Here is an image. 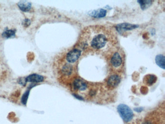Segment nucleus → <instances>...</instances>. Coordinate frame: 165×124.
<instances>
[{
    "mask_svg": "<svg viewBox=\"0 0 165 124\" xmlns=\"http://www.w3.org/2000/svg\"><path fill=\"white\" fill-rule=\"evenodd\" d=\"M157 80V77L154 75L148 74L147 75L145 76L143 81L144 83L149 86H151L154 84Z\"/></svg>",
    "mask_w": 165,
    "mask_h": 124,
    "instance_id": "1a4fd4ad",
    "label": "nucleus"
},
{
    "mask_svg": "<svg viewBox=\"0 0 165 124\" xmlns=\"http://www.w3.org/2000/svg\"><path fill=\"white\" fill-rule=\"evenodd\" d=\"M15 32L13 30H8L3 32V36L5 38H10L15 36Z\"/></svg>",
    "mask_w": 165,
    "mask_h": 124,
    "instance_id": "2eb2a0df",
    "label": "nucleus"
},
{
    "mask_svg": "<svg viewBox=\"0 0 165 124\" xmlns=\"http://www.w3.org/2000/svg\"><path fill=\"white\" fill-rule=\"evenodd\" d=\"M107 14V11L103 9H100L95 10V11L92 12L90 14V15L93 17H96V18H100V17H103L106 16Z\"/></svg>",
    "mask_w": 165,
    "mask_h": 124,
    "instance_id": "f8f14e48",
    "label": "nucleus"
},
{
    "mask_svg": "<svg viewBox=\"0 0 165 124\" xmlns=\"http://www.w3.org/2000/svg\"><path fill=\"white\" fill-rule=\"evenodd\" d=\"M75 70L74 69V68L72 66L69 64H66L63 66L62 69L63 74L66 76H70L73 73L75 72Z\"/></svg>",
    "mask_w": 165,
    "mask_h": 124,
    "instance_id": "9d476101",
    "label": "nucleus"
},
{
    "mask_svg": "<svg viewBox=\"0 0 165 124\" xmlns=\"http://www.w3.org/2000/svg\"><path fill=\"white\" fill-rule=\"evenodd\" d=\"M26 82H43L44 77L38 74H32L30 75L25 79Z\"/></svg>",
    "mask_w": 165,
    "mask_h": 124,
    "instance_id": "6e6552de",
    "label": "nucleus"
},
{
    "mask_svg": "<svg viewBox=\"0 0 165 124\" xmlns=\"http://www.w3.org/2000/svg\"><path fill=\"white\" fill-rule=\"evenodd\" d=\"M143 124H153L152 123L150 122H149V121H147V122H145L144 123H143Z\"/></svg>",
    "mask_w": 165,
    "mask_h": 124,
    "instance_id": "6ab92c4d",
    "label": "nucleus"
},
{
    "mask_svg": "<svg viewBox=\"0 0 165 124\" xmlns=\"http://www.w3.org/2000/svg\"><path fill=\"white\" fill-rule=\"evenodd\" d=\"M30 21L28 19H26L25 21H24V25L26 27L28 26L29 25H30Z\"/></svg>",
    "mask_w": 165,
    "mask_h": 124,
    "instance_id": "f3484780",
    "label": "nucleus"
},
{
    "mask_svg": "<svg viewBox=\"0 0 165 124\" xmlns=\"http://www.w3.org/2000/svg\"><path fill=\"white\" fill-rule=\"evenodd\" d=\"M115 35L107 27L91 26L84 29L79 39V48L84 50L103 52L115 44Z\"/></svg>",
    "mask_w": 165,
    "mask_h": 124,
    "instance_id": "f257e3e1",
    "label": "nucleus"
},
{
    "mask_svg": "<svg viewBox=\"0 0 165 124\" xmlns=\"http://www.w3.org/2000/svg\"><path fill=\"white\" fill-rule=\"evenodd\" d=\"M81 51L78 48L70 50L66 54V59L69 64H75L79 60L81 55Z\"/></svg>",
    "mask_w": 165,
    "mask_h": 124,
    "instance_id": "20e7f679",
    "label": "nucleus"
},
{
    "mask_svg": "<svg viewBox=\"0 0 165 124\" xmlns=\"http://www.w3.org/2000/svg\"><path fill=\"white\" fill-rule=\"evenodd\" d=\"M138 2L140 3V5L142 9L148 8L152 3V1H138Z\"/></svg>",
    "mask_w": 165,
    "mask_h": 124,
    "instance_id": "4468645a",
    "label": "nucleus"
},
{
    "mask_svg": "<svg viewBox=\"0 0 165 124\" xmlns=\"http://www.w3.org/2000/svg\"><path fill=\"white\" fill-rule=\"evenodd\" d=\"M138 26L137 25L124 23L118 24L116 26V29L120 33L122 34L124 32L130 31V30H132L136 28Z\"/></svg>",
    "mask_w": 165,
    "mask_h": 124,
    "instance_id": "0eeeda50",
    "label": "nucleus"
},
{
    "mask_svg": "<svg viewBox=\"0 0 165 124\" xmlns=\"http://www.w3.org/2000/svg\"><path fill=\"white\" fill-rule=\"evenodd\" d=\"M72 86L75 90L85 91L88 88V83L80 78H76L73 81Z\"/></svg>",
    "mask_w": 165,
    "mask_h": 124,
    "instance_id": "39448f33",
    "label": "nucleus"
},
{
    "mask_svg": "<svg viewBox=\"0 0 165 124\" xmlns=\"http://www.w3.org/2000/svg\"><path fill=\"white\" fill-rule=\"evenodd\" d=\"M29 91H27L24 93V94L22 96V99H21V101L23 104H26L27 103V99L28 98L29 95Z\"/></svg>",
    "mask_w": 165,
    "mask_h": 124,
    "instance_id": "dca6fc26",
    "label": "nucleus"
},
{
    "mask_svg": "<svg viewBox=\"0 0 165 124\" xmlns=\"http://www.w3.org/2000/svg\"><path fill=\"white\" fill-rule=\"evenodd\" d=\"M18 6L20 9L23 12H28L31 8V3L27 1H21L19 2Z\"/></svg>",
    "mask_w": 165,
    "mask_h": 124,
    "instance_id": "9b49d317",
    "label": "nucleus"
},
{
    "mask_svg": "<svg viewBox=\"0 0 165 124\" xmlns=\"http://www.w3.org/2000/svg\"><path fill=\"white\" fill-rule=\"evenodd\" d=\"M120 115L124 120L126 122L131 121L133 117V113L128 106L124 104H120L117 107Z\"/></svg>",
    "mask_w": 165,
    "mask_h": 124,
    "instance_id": "7ed1b4c3",
    "label": "nucleus"
},
{
    "mask_svg": "<svg viewBox=\"0 0 165 124\" xmlns=\"http://www.w3.org/2000/svg\"><path fill=\"white\" fill-rule=\"evenodd\" d=\"M142 108H140L136 109H135L136 111L137 112H140L142 111Z\"/></svg>",
    "mask_w": 165,
    "mask_h": 124,
    "instance_id": "a211bd4d",
    "label": "nucleus"
},
{
    "mask_svg": "<svg viewBox=\"0 0 165 124\" xmlns=\"http://www.w3.org/2000/svg\"><path fill=\"white\" fill-rule=\"evenodd\" d=\"M121 82V78L116 74H113L107 79V84L110 87L114 88L119 84Z\"/></svg>",
    "mask_w": 165,
    "mask_h": 124,
    "instance_id": "423d86ee",
    "label": "nucleus"
},
{
    "mask_svg": "<svg viewBox=\"0 0 165 124\" xmlns=\"http://www.w3.org/2000/svg\"><path fill=\"white\" fill-rule=\"evenodd\" d=\"M156 64L158 66L163 69H165V56L162 54H159L156 56Z\"/></svg>",
    "mask_w": 165,
    "mask_h": 124,
    "instance_id": "ddd939ff",
    "label": "nucleus"
},
{
    "mask_svg": "<svg viewBox=\"0 0 165 124\" xmlns=\"http://www.w3.org/2000/svg\"><path fill=\"white\" fill-rule=\"evenodd\" d=\"M110 66L112 70L118 72L123 68L124 58L121 52L115 51L111 54Z\"/></svg>",
    "mask_w": 165,
    "mask_h": 124,
    "instance_id": "f03ea898",
    "label": "nucleus"
}]
</instances>
